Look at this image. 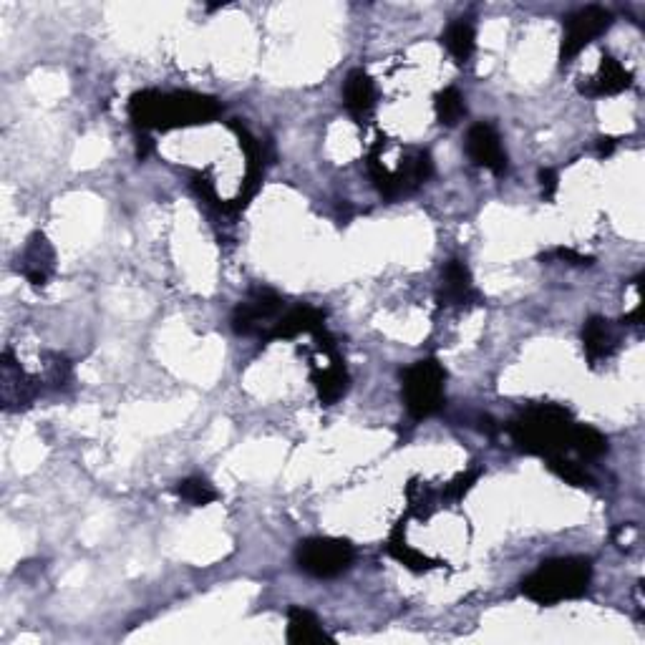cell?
I'll list each match as a JSON object with an SVG mask.
<instances>
[{
    "mask_svg": "<svg viewBox=\"0 0 645 645\" xmlns=\"http://www.w3.org/2000/svg\"><path fill=\"white\" fill-rule=\"evenodd\" d=\"M222 106L212 96L195 91H139L129 101V116L139 129H182V126L210 124L220 116Z\"/></svg>",
    "mask_w": 645,
    "mask_h": 645,
    "instance_id": "cell-1",
    "label": "cell"
},
{
    "mask_svg": "<svg viewBox=\"0 0 645 645\" xmlns=\"http://www.w3.org/2000/svg\"><path fill=\"white\" fill-rule=\"evenodd\" d=\"M572 426H575V419L565 406L537 404L509 421L507 431L522 451L552 459L570 449Z\"/></svg>",
    "mask_w": 645,
    "mask_h": 645,
    "instance_id": "cell-2",
    "label": "cell"
},
{
    "mask_svg": "<svg viewBox=\"0 0 645 645\" xmlns=\"http://www.w3.org/2000/svg\"><path fill=\"white\" fill-rule=\"evenodd\" d=\"M590 583L593 562L588 557H555L540 562V567L522 580V595L537 605H557L583 598Z\"/></svg>",
    "mask_w": 645,
    "mask_h": 645,
    "instance_id": "cell-3",
    "label": "cell"
},
{
    "mask_svg": "<svg viewBox=\"0 0 645 645\" xmlns=\"http://www.w3.org/2000/svg\"><path fill=\"white\" fill-rule=\"evenodd\" d=\"M401 394H404L406 411L411 419L421 421L434 416L444 406V383L446 368L436 358L411 363L401 376Z\"/></svg>",
    "mask_w": 645,
    "mask_h": 645,
    "instance_id": "cell-4",
    "label": "cell"
},
{
    "mask_svg": "<svg viewBox=\"0 0 645 645\" xmlns=\"http://www.w3.org/2000/svg\"><path fill=\"white\" fill-rule=\"evenodd\" d=\"M356 550L341 537H308L295 550V562L305 575L315 580H333L351 570Z\"/></svg>",
    "mask_w": 645,
    "mask_h": 645,
    "instance_id": "cell-5",
    "label": "cell"
},
{
    "mask_svg": "<svg viewBox=\"0 0 645 645\" xmlns=\"http://www.w3.org/2000/svg\"><path fill=\"white\" fill-rule=\"evenodd\" d=\"M610 26H613V16L600 6H585L572 13V16H567L565 36H562L560 46L562 66H567L577 53L588 48L598 36H603Z\"/></svg>",
    "mask_w": 645,
    "mask_h": 645,
    "instance_id": "cell-6",
    "label": "cell"
},
{
    "mask_svg": "<svg viewBox=\"0 0 645 645\" xmlns=\"http://www.w3.org/2000/svg\"><path fill=\"white\" fill-rule=\"evenodd\" d=\"M280 310H283V298L275 290H250V295L245 300H240L237 308L232 310V331L237 336H255V333L263 331V326H270L268 320L278 318Z\"/></svg>",
    "mask_w": 645,
    "mask_h": 645,
    "instance_id": "cell-7",
    "label": "cell"
},
{
    "mask_svg": "<svg viewBox=\"0 0 645 645\" xmlns=\"http://www.w3.org/2000/svg\"><path fill=\"white\" fill-rule=\"evenodd\" d=\"M467 154L477 167L489 169L494 177H504L509 167L507 152L502 147V137L487 121H479L467 134Z\"/></svg>",
    "mask_w": 645,
    "mask_h": 645,
    "instance_id": "cell-8",
    "label": "cell"
},
{
    "mask_svg": "<svg viewBox=\"0 0 645 645\" xmlns=\"http://www.w3.org/2000/svg\"><path fill=\"white\" fill-rule=\"evenodd\" d=\"M439 303L449 308H469V305L482 303V295L474 288L472 270L462 260H449L441 270V290Z\"/></svg>",
    "mask_w": 645,
    "mask_h": 645,
    "instance_id": "cell-9",
    "label": "cell"
},
{
    "mask_svg": "<svg viewBox=\"0 0 645 645\" xmlns=\"http://www.w3.org/2000/svg\"><path fill=\"white\" fill-rule=\"evenodd\" d=\"M320 328H326V313L323 310L313 308V305H295V308H290L288 313H283L275 320L270 331L265 333V341H290V338H298L303 333L313 336Z\"/></svg>",
    "mask_w": 645,
    "mask_h": 645,
    "instance_id": "cell-10",
    "label": "cell"
},
{
    "mask_svg": "<svg viewBox=\"0 0 645 645\" xmlns=\"http://www.w3.org/2000/svg\"><path fill=\"white\" fill-rule=\"evenodd\" d=\"M56 270V250L43 232H33L21 255V273L36 288H43Z\"/></svg>",
    "mask_w": 645,
    "mask_h": 645,
    "instance_id": "cell-11",
    "label": "cell"
},
{
    "mask_svg": "<svg viewBox=\"0 0 645 645\" xmlns=\"http://www.w3.org/2000/svg\"><path fill=\"white\" fill-rule=\"evenodd\" d=\"M633 86V74L613 56H603L600 71L590 81L580 84V94L585 96H615Z\"/></svg>",
    "mask_w": 645,
    "mask_h": 645,
    "instance_id": "cell-12",
    "label": "cell"
},
{
    "mask_svg": "<svg viewBox=\"0 0 645 645\" xmlns=\"http://www.w3.org/2000/svg\"><path fill=\"white\" fill-rule=\"evenodd\" d=\"M376 101H378V91L371 76H368L363 69L351 71L346 84H343V104H346V109L351 111L353 119L361 121L366 119V116H371V111L376 109Z\"/></svg>",
    "mask_w": 645,
    "mask_h": 645,
    "instance_id": "cell-13",
    "label": "cell"
},
{
    "mask_svg": "<svg viewBox=\"0 0 645 645\" xmlns=\"http://www.w3.org/2000/svg\"><path fill=\"white\" fill-rule=\"evenodd\" d=\"M313 383L323 406H333L336 401H341L348 391V383H351L343 358L336 356L331 358L326 368H313Z\"/></svg>",
    "mask_w": 645,
    "mask_h": 645,
    "instance_id": "cell-14",
    "label": "cell"
},
{
    "mask_svg": "<svg viewBox=\"0 0 645 645\" xmlns=\"http://www.w3.org/2000/svg\"><path fill=\"white\" fill-rule=\"evenodd\" d=\"M583 348H585V356H588L590 366H598L600 361H605V358L613 356L615 338H613V331H610L608 320L600 318V315H590V318L585 320Z\"/></svg>",
    "mask_w": 645,
    "mask_h": 645,
    "instance_id": "cell-15",
    "label": "cell"
},
{
    "mask_svg": "<svg viewBox=\"0 0 645 645\" xmlns=\"http://www.w3.org/2000/svg\"><path fill=\"white\" fill-rule=\"evenodd\" d=\"M323 640H328V643H333V635L326 633V628L320 625V620L315 618L310 610L300 608V605H295V608L288 610V643L290 645H310V643H323Z\"/></svg>",
    "mask_w": 645,
    "mask_h": 645,
    "instance_id": "cell-16",
    "label": "cell"
},
{
    "mask_svg": "<svg viewBox=\"0 0 645 645\" xmlns=\"http://www.w3.org/2000/svg\"><path fill=\"white\" fill-rule=\"evenodd\" d=\"M434 174V159L426 149H416L411 157H406L401 162V169L394 174L396 187H399V195H409L414 189H419L421 184H426Z\"/></svg>",
    "mask_w": 645,
    "mask_h": 645,
    "instance_id": "cell-17",
    "label": "cell"
},
{
    "mask_svg": "<svg viewBox=\"0 0 645 645\" xmlns=\"http://www.w3.org/2000/svg\"><path fill=\"white\" fill-rule=\"evenodd\" d=\"M386 552H389L396 562H401V565L409 567V570H414V572H426V570H431V567L441 565L439 560H429L424 552H419V550H414V547L406 545L404 522H399V525L394 527L389 542H386Z\"/></svg>",
    "mask_w": 645,
    "mask_h": 645,
    "instance_id": "cell-18",
    "label": "cell"
},
{
    "mask_svg": "<svg viewBox=\"0 0 645 645\" xmlns=\"http://www.w3.org/2000/svg\"><path fill=\"white\" fill-rule=\"evenodd\" d=\"M570 449L575 451L577 457L585 459V462H595V459H600L608 451V439L598 429H593V426L575 424L570 434Z\"/></svg>",
    "mask_w": 645,
    "mask_h": 645,
    "instance_id": "cell-19",
    "label": "cell"
},
{
    "mask_svg": "<svg viewBox=\"0 0 645 645\" xmlns=\"http://www.w3.org/2000/svg\"><path fill=\"white\" fill-rule=\"evenodd\" d=\"M444 43L449 48V53L457 58L459 63L469 61L477 48V33H474V26L469 21H454L444 33Z\"/></svg>",
    "mask_w": 645,
    "mask_h": 645,
    "instance_id": "cell-20",
    "label": "cell"
},
{
    "mask_svg": "<svg viewBox=\"0 0 645 645\" xmlns=\"http://www.w3.org/2000/svg\"><path fill=\"white\" fill-rule=\"evenodd\" d=\"M434 111L439 124L457 126L467 114V101H464L462 91L454 89V86H446L444 91L434 96Z\"/></svg>",
    "mask_w": 645,
    "mask_h": 645,
    "instance_id": "cell-21",
    "label": "cell"
},
{
    "mask_svg": "<svg viewBox=\"0 0 645 645\" xmlns=\"http://www.w3.org/2000/svg\"><path fill=\"white\" fill-rule=\"evenodd\" d=\"M177 494L184 499V502L192 504V507H207V504L220 499V492H217V489L202 477L182 479V482L177 484Z\"/></svg>",
    "mask_w": 645,
    "mask_h": 645,
    "instance_id": "cell-22",
    "label": "cell"
},
{
    "mask_svg": "<svg viewBox=\"0 0 645 645\" xmlns=\"http://www.w3.org/2000/svg\"><path fill=\"white\" fill-rule=\"evenodd\" d=\"M545 462H547V467H550L552 474H557L562 482L572 484V487H590V484H593V477H590L588 469H585L583 464H577V462H572V459H567L565 454L545 459Z\"/></svg>",
    "mask_w": 645,
    "mask_h": 645,
    "instance_id": "cell-23",
    "label": "cell"
},
{
    "mask_svg": "<svg viewBox=\"0 0 645 645\" xmlns=\"http://www.w3.org/2000/svg\"><path fill=\"white\" fill-rule=\"evenodd\" d=\"M368 177H371L373 187L378 189V195H383L386 200H394V197H399V187H396L394 174L383 167V162L378 159V147L371 149V154H368Z\"/></svg>",
    "mask_w": 645,
    "mask_h": 645,
    "instance_id": "cell-24",
    "label": "cell"
},
{
    "mask_svg": "<svg viewBox=\"0 0 645 645\" xmlns=\"http://www.w3.org/2000/svg\"><path fill=\"white\" fill-rule=\"evenodd\" d=\"M542 260H560V263L575 265V268H590V265H593V257L572 250V247H555V250H550L547 255H542Z\"/></svg>",
    "mask_w": 645,
    "mask_h": 645,
    "instance_id": "cell-25",
    "label": "cell"
},
{
    "mask_svg": "<svg viewBox=\"0 0 645 645\" xmlns=\"http://www.w3.org/2000/svg\"><path fill=\"white\" fill-rule=\"evenodd\" d=\"M477 479H479V469H474V472L459 474V477H454L444 487V497L446 499H462L464 494H467L469 489H472L474 484H477Z\"/></svg>",
    "mask_w": 645,
    "mask_h": 645,
    "instance_id": "cell-26",
    "label": "cell"
},
{
    "mask_svg": "<svg viewBox=\"0 0 645 645\" xmlns=\"http://www.w3.org/2000/svg\"><path fill=\"white\" fill-rule=\"evenodd\" d=\"M540 187H542V197L545 202H552L557 195V187H560V177H557L555 169H540Z\"/></svg>",
    "mask_w": 645,
    "mask_h": 645,
    "instance_id": "cell-27",
    "label": "cell"
},
{
    "mask_svg": "<svg viewBox=\"0 0 645 645\" xmlns=\"http://www.w3.org/2000/svg\"><path fill=\"white\" fill-rule=\"evenodd\" d=\"M615 147H618V142H615V139L603 137L598 142V154H600V157H610V154L615 152Z\"/></svg>",
    "mask_w": 645,
    "mask_h": 645,
    "instance_id": "cell-28",
    "label": "cell"
},
{
    "mask_svg": "<svg viewBox=\"0 0 645 645\" xmlns=\"http://www.w3.org/2000/svg\"><path fill=\"white\" fill-rule=\"evenodd\" d=\"M640 313H643V305H638V308H635L633 313L625 315V318H623L625 326H638V323H640Z\"/></svg>",
    "mask_w": 645,
    "mask_h": 645,
    "instance_id": "cell-29",
    "label": "cell"
}]
</instances>
